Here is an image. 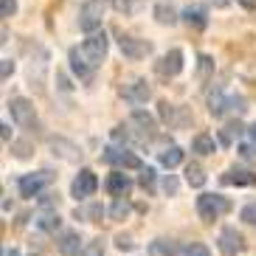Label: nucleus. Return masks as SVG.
<instances>
[{"label": "nucleus", "mask_w": 256, "mask_h": 256, "mask_svg": "<svg viewBox=\"0 0 256 256\" xmlns=\"http://www.w3.org/2000/svg\"><path fill=\"white\" fill-rule=\"evenodd\" d=\"M228 110V98L222 96V90H214L208 96V113L211 116H222Z\"/></svg>", "instance_id": "nucleus-24"}, {"label": "nucleus", "mask_w": 256, "mask_h": 256, "mask_svg": "<svg viewBox=\"0 0 256 256\" xmlns=\"http://www.w3.org/2000/svg\"><path fill=\"white\" fill-rule=\"evenodd\" d=\"M17 14V0H0V17L8 20V17Z\"/></svg>", "instance_id": "nucleus-31"}, {"label": "nucleus", "mask_w": 256, "mask_h": 256, "mask_svg": "<svg viewBox=\"0 0 256 256\" xmlns=\"http://www.w3.org/2000/svg\"><path fill=\"white\" fill-rule=\"evenodd\" d=\"M102 14H104V3L102 0H88L79 12V28L90 37L96 31H102Z\"/></svg>", "instance_id": "nucleus-2"}, {"label": "nucleus", "mask_w": 256, "mask_h": 256, "mask_svg": "<svg viewBox=\"0 0 256 256\" xmlns=\"http://www.w3.org/2000/svg\"><path fill=\"white\" fill-rule=\"evenodd\" d=\"M192 152H197V155H214V152H217V141H214V136L200 132V136L192 141Z\"/></svg>", "instance_id": "nucleus-19"}, {"label": "nucleus", "mask_w": 256, "mask_h": 256, "mask_svg": "<svg viewBox=\"0 0 256 256\" xmlns=\"http://www.w3.org/2000/svg\"><path fill=\"white\" fill-rule=\"evenodd\" d=\"M37 226L42 228V231H56V228H60V217H56V214H42V217L37 220Z\"/></svg>", "instance_id": "nucleus-29"}, {"label": "nucleus", "mask_w": 256, "mask_h": 256, "mask_svg": "<svg viewBox=\"0 0 256 256\" xmlns=\"http://www.w3.org/2000/svg\"><path fill=\"white\" fill-rule=\"evenodd\" d=\"M96 188H98V178L90 169H82V172L76 174L74 186H70V194H74L76 200H88V197L96 194Z\"/></svg>", "instance_id": "nucleus-7"}, {"label": "nucleus", "mask_w": 256, "mask_h": 256, "mask_svg": "<svg viewBox=\"0 0 256 256\" xmlns=\"http://www.w3.org/2000/svg\"><path fill=\"white\" fill-rule=\"evenodd\" d=\"M0 136H3V141H12V127H8V124H3V127H0Z\"/></svg>", "instance_id": "nucleus-41"}, {"label": "nucleus", "mask_w": 256, "mask_h": 256, "mask_svg": "<svg viewBox=\"0 0 256 256\" xmlns=\"http://www.w3.org/2000/svg\"><path fill=\"white\" fill-rule=\"evenodd\" d=\"M220 250H222V256H236L245 250V242H242V234L236 231V228H222L220 231Z\"/></svg>", "instance_id": "nucleus-10"}, {"label": "nucleus", "mask_w": 256, "mask_h": 256, "mask_svg": "<svg viewBox=\"0 0 256 256\" xmlns=\"http://www.w3.org/2000/svg\"><path fill=\"white\" fill-rule=\"evenodd\" d=\"M152 254H158V256H183V250L178 248V242H172V240H155L152 242Z\"/></svg>", "instance_id": "nucleus-21"}, {"label": "nucleus", "mask_w": 256, "mask_h": 256, "mask_svg": "<svg viewBox=\"0 0 256 256\" xmlns=\"http://www.w3.org/2000/svg\"><path fill=\"white\" fill-rule=\"evenodd\" d=\"M211 76H214V60H211L208 54H203V56L197 60V79H200V82H208Z\"/></svg>", "instance_id": "nucleus-25"}, {"label": "nucleus", "mask_w": 256, "mask_h": 256, "mask_svg": "<svg viewBox=\"0 0 256 256\" xmlns=\"http://www.w3.org/2000/svg\"><path fill=\"white\" fill-rule=\"evenodd\" d=\"M240 136H242V124H240V121H231V124H226V127H222V132H220V144L231 146L234 138H240Z\"/></svg>", "instance_id": "nucleus-26"}, {"label": "nucleus", "mask_w": 256, "mask_h": 256, "mask_svg": "<svg viewBox=\"0 0 256 256\" xmlns=\"http://www.w3.org/2000/svg\"><path fill=\"white\" fill-rule=\"evenodd\" d=\"M160 164H164L166 169L180 166L183 164V150H180V146H166V150L160 152Z\"/></svg>", "instance_id": "nucleus-22"}, {"label": "nucleus", "mask_w": 256, "mask_h": 256, "mask_svg": "<svg viewBox=\"0 0 256 256\" xmlns=\"http://www.w3.org/2000/svg\"><path fill=\"white\" fill-rule=\"evenodd\" d=\"M155 20H158L160 26H174L178 23V12H174L169 3H158V6H155Z\"/></svg>", "instance_id": "nucleus-23"}, {"label": "nucleus", "mask_w": 256, "mask_h": 256, "mask_svg": "<svg viewBox=\"0 0 256 256\" xmlns=\"http://www.w3.org/2000/svg\"><path fill=\"white\" fill-rule=\"evenodd\" d=\"M116 245H118L121 250H130V248H132V242H130V236H118V240H116Z\"/></svg>", "instance_id": "nucleus-40"}, {"label": "nucleus", "mask_w": 256, "mask_h": 256, "mask_svg": "<svg viewBox=\"0 0 256 256\" xmlns=\"http://www.w3.org/2000/svg\"><path fill=\"white\" fill-rule=\"evenodd\" d=\"M51 150H54V155H60L62 160H70V164L82 158V150H79L76 144L65 141V138H54V141H51Z\"/></svg>", "instance_id": "nucleus-16"}, {"label": "nucleus", "mask_w": 256, "mask_h": 256, "mask_svg": "<svg viewBox=\"0 0 256 256\" xmlns=\"http://www.w3.org/2000/svg\"><path fill=\"white\" fill-rule=\"evenodd\" d=\"M118 48H121V54H124L127 60H132V62L146 60V56L152 54V42L138 40V37H130V34H121L118 37Z\"/></svg>", "instance_id": "nucleus-5"}, {"label": "nucleus", "mask_w": 256, "mask_h": 256, "mask_svg": "<svg viewBox=\"0 0 256 256\" xmlns=\"http://www.w3.org/2000/svg\"><path fill=\"white\" fill-rule=\"evenodd\" d=\"M104 186L116 200H127V194L132 192V180H130V174H124V172H113L110 178H107Z\"/></svg>", "instance_id": "nucleus-14"}, {"label": "nucleus", "mask_w": 256, "mask_h": 256, "mask_svg": "<svg viewBox=\"0 0 256 256\" xmlns=\"http://www.w3.org/2000/svg\"><path fill=\"white\" fill-rule=\"evenodd\" d=\"M228 211H231V203L222 194H200L197 197V214H200L203 222H214V220H220Z\"/></svg>", "instance_id": "nucleus-1"}, {"label": "nucleus", "mask_w": 256, "mask_h": 256, "mask_svg": "<svg viewBox=\"0 0 256 256\" xmlns=\"http://www.w3.org/2000/svg\"><path fill=\"white\" fill-rule=\"evenodd\" d=\"M183 23H186L192 31H203L206 26H208V12H206L203 6L192 3V6L183 8Z\"/></svg>", "instance_id": "nucleus-15"}, {"label": "nucleus", "mask_w": 256, "mask_h": 256, "mask_svg": "<svg viewBox=\"0 0 256 256\" xmlns=\"http://www.w3.org/2000/svg\"><path fill=\"white\" fill-rule=\"evenodd\" d=\"M48 183H51V174H48V172L23 174V178H20V194H23V197H37Z\"/></svg>", "instance_id": "nucleus-11"}, {"label": "nucleus", "mask_w": 256, "mask_h": 256, "mask_svg": "<svg viewBox=\"0 0 256 256\" xmlns=\"http://www.w3.org/2000/svg\"><path fill=\"white\" fill-rule=\"evenodd\" d=\"M183 256H211V250L206 248L203 242H192V245L183 248Z\"/></svg>", "instance_id": "nucleus-30"}, {"label": "nucleus", "mask_w": 256, "mask_h": 256, "mask_svg": "<svg viewBox=\"0 0 256 256\" xmlns=\"http://www.w3.org/2000/svg\"><path fill=\"white\" fill-rule=\"evenodd\" d=\"M158 107H160V118H164L166 124H172V127H174V124H178V118H174V116H178V110H180V107L169 104V102H160Z\"/></svg>", "instance_id": "nucleus-27"}, {"label": "nucleus", "mask_w": 256, "mask_h": 256, "mask_svg": "<svg viewBox=\"0 0 256 256\" xmlns=\"http://www.w3.org/2000/svg\"><path fill=\"white\" fill-rule=\"evenodd\" d=\"M222 183L226 186H256V174L250 169H228L222 174Z\"/></svg>", "instance_id": "nucleus-17"}, {"label": "nucleus", "mask_w": 256, "mask_h": 256, "mask_svg": "<svg viewBox=\"0 0 256 256\" xmlns=\"http://www.w3.org/2000/svg\"><path fill=\"white\" fill-rule=\"evenodd\" d=\"M121 96H124V102H127V104L141 107V104H146V102H150L152 88H150V82H146V79H132V82H127L124 88H121Z\"/></svg>", "instance_id": "nucleus-6"}, {"label": "nucleus", "mask_w": 256, "mask_h": 256, "mask_svg": "<svg viewBox=\"0 0 256 256\" xmlns=\"http://www.w3.org/2000/svg\"><path fill=\"white\" fill-rule=\"evenodd\" d=\"M130 214V203L127 200H116V206H113V217L116 220H121V217H127Z\"/></svg>", "instance_id": "nucleus-35"}, {"label": "nucleus", "mask_w": 256, "mask_h": 256, "mask_svg": "<svg viewBox=\"0 0 256 256\" xmlns=\"http://www.w3.org/2000/svg\"><path fill=\"white\" fill-rule=\"evenodd\" d=\"M248 141H250V146H256V124L248 127Z\"/></svg>", "instance_id": "nucleus-42"}, {"label": "nucleus", "mask_w": 256, "mask_h": 256, "mask_svg": "<svg viewBox=\"0 0 256 256\" xmlns=\"http://www.w3.org/2000/svg\"><path fill=\"white\" fill-rule=\"evenodd\" d=\"M12 74H14V62H12V60H0V76L8 79Z\"/></svg>", "instance_id": "nucleus-36"}, {"label": "nucleus", "mask_w": 256, "mask_h": 256, "mask_svg": "<svg viewBox=\"0 0 256 256\" xmlns=\"http://www.w3.org/2000/svg\"><path fill=\"white\" fill-rule=\"evenodd\" d=\"M60 250L65 256H74V254H82V236L76 231H65L60 236Z\"/></svg>", "instance_id": "nucleus-18"}, {"label": "nucleus", "mask_w": 256, "mask_h": 256, "mask_svg": "<svg viewBox=\"0 0 256 256\" xmlns=\"http://www.w3.org/2000/svg\"><path fill=\"white\" fill-rule=\"evenodd\" d=\"M82 56L88 62H90L93 68H98L102 62H104V56H107V34L104 31H96V34H90V37L82 42Z\"/></svg>", "instance_id": "nucleus-3"}, {"label": "nucleus", "mask_w": 256, "mask_h": 256, "mask_svg": "<svg viewBox=\"0 0 256 256\" xmlns=\"http://www.w3.org/2000/svg\"><path fill=\"white\" fill-rule=\"evenodd\" d=\"M211 3H214V6H220V8H222V6H228V0H211Z\"/></svg>", "instance_id": "nucleus-44"}, {"label": "nucleus", "mask_w": 256, "mask_h": 256, "mask_svg": "<svg viewBox=\"0 0 256 256\" xmlns=\"http://www.w3.org/2000/svg\"><path fill=\"white\" fill-rule=\"evenodd\" d=\"M104 160L118 166V169H144L141 158L130 150H116V146H110V150H104Z\"/></svg>", "instance_id": "nucleus-8"}, {"label": "nucleus", "mask_w": 256, "mask_h": 256, "mask_svg": "<svg viewBox=\"0 0 256 256\" xmlns=\"http://www.w3.org/2000/svg\"><path fill=\"white\" fill-rule=\"evenodd\" d=\"M113 8L118 12V14H136L138 0H113Z\"/></svg>", "instance_id": "nucleus-28"}, {"label": "nucleus", "mask_w": 256, "mask_h": 256, "mask_svg": "<svg viewBox=\"0 0 256 256\" xmlns=\"http://www.w3.org/2000/svg\"><path fill=\"white\" fill-rule=\"evenodd\" d=\"M8 110H12V118L20 124V127H31L34 124V118H37V113H34V104H31L28 98L17 96L8 102Z\"/></svg>", "instance_id": "nucleus-9"}, {"label": "nucleus", "mask_w": 256, "mask_h": 256, "mask_svg": "<svg viewBox=\"0 0 256 256\" xmlns=\"http://www.w3.org/2000/svg\"><path fill=\"white\" fill-rule=\"evenodd\" d=\"M155 70H158L160 76H178L183 70V51H180V48L166 51L164 56H160V62L155 65Z\"/></svg>", "instance_id": "nucleus-13"}, {"label": "nucleus", "mask_w": 256, "mask_h": 256, "mask_svg": "<svg viewBox=\"0 0 256 256\" xmlns=\"http://www.w3.org/2000/svg\"><path fill=\"white\" fill-rule=\"evenodd\" d=\"M79 256H104V245H102V240H93Z\"/></svg>", "instance_id": "nucleus-33"}, {"label": "nucleus", "mask_w": 256, "mask_h": 256, "mask_svg": "<svg viewBox=\"0 0 256 256\" xmlns=\"http://www.w3.org/2000/svg\"><path fill=\"white\" fill-rule=\"evenodd\" d=\"M127 130H130V136H136L138 141H150V138H155L158 124H155V118H152L150 113L136 110V113H132V118L127 121Z\"/></svg>", "instance_id": "nucleus-4"}, {"label": "nucleus", "mask_w": 256, "mask_h": 256, "mask_svg": "<svg viewBox=\"0 0 256 256\" xmlns=\"http://www.w3.org/2000/svg\"><path fill=\"white\" fill-rule=\"evenodd\" d=\"M186 183L192 188H203L206 186V172L200 164H188L186 166Z\"/></svg>", "instance_id": "nucleus-20"}, {"label": "nucleus", "mask_w": 256, "mask_h": 256, "mask_svg": "<svg viewBox=\"0 0 256 256\" xmlns=\"http://www.w3.org/2000/svg\"><path fill=\"white\" fill-rule=\"evenodd\" d=\"M164 188H166V194H174V192H178V180H174L172 174L164 180Z\"/></svg>", "instance_id": "nucleus-39"}, {"label": "nucleus", "mask_w": 256, "mask_h": 256, "mask_svg": "<svg viewBox=\"0 0 256 256\" xmlns=\"http://www.w3.org/2000/svg\"><path fill=\"white\" fill-rule=\"evenodd\" d=\"M14 155H17V158H28V155H31L28 144H14Z\"/></svg>", "instance_id": "nucleus-38"}, {"label": "nucleus", "mask_w": 256, "mask_h": 256, "mask_svg": "<svg viewBox=\"0 0 256 256\" xmlns=\"http://www.w3.org/2000/svg\"><path fill=\"white\" fill-rule=\"evenodd\" d=\"M240 155L245 160H254L256 164V146H250V144H245V146H240Z\"/></svg>", "instance_id": "nucleus-37"}, {"label": "nucleus", "mask_w": 256, "mask_h": 256, "mask_svg": "<svg viewBox=\"0 0 256 256\" xmlns=\"http://www.w3.org/2000/svg\"><path fill=\"white\" fill-rule=\"evenodd\" d=\"M240 217L245 220L248 226H254V228H256V200H254V203H248L245 208H242V214H240Z\"/></svg>", "instance_id": "nucleus-34"}, {"label": "nucleus", "mask_w": 256, "mask_h": 256, "mask_svg": "<svg viewBox=\"0 0 256 256\" xmlns=\"http://www.w3.org/2000/svg\"><path fill=\"white\" fill-rule=\"evenodd\" d=\"M240 3L248 8V12H254V8H256V0H240Z\"/></svg>", "instance_id": "nucleus-43"}, {"label": "nucleus", "mask_w": 256, "mask_h": 256, "mask_svg": "<svg viewBox=\"0 0 256 256\" xmlns=\"http://www.w3.org/2000/svg\"><path fill=\"white\" fill-rule=\"evenodd\" d=\"M68 60H70V70L76 74V79H79V82H93V76H96V68H93V65H90L88 60H84L79 48H70Z\"/></svg>", "instance_id": "nucleus-12"}, {"label": "nucleus", "mask_w": 256, "mask_h": 256, "mask_svg": "<svg viewBox=\"0 0 256 256\" xmlns=\"http://www.w3.org/2000/svg\"><path fill=\"white\" fill-rule=\"evenodd\" d=\"M138 183H141L144 188H152L155 186V169H152V166H144L141 169V180Z\"/></svg>", "instance_id": "nucleus-32"}]
</instances>
